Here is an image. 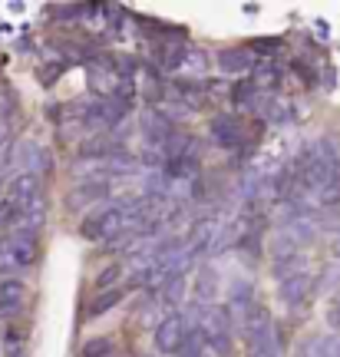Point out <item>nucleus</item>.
Instances as JSON below:
<instances>
[{"instance_id":"10","label":"nucleus","mask_w":340,"mask_h":357,"mask_svg":"<svg viewBox=\"0 0 340 357\" xmlns=\"http://www.w3.org/2000/svg\"><path fill=\"white\" fill-rule=\"evenodd\" d=\"M218 70H222V73H252L254 70V53L245 50V47L218 50Z\"/></svg>"},{"instance_id":"27","label":"nucleus","mask_w":340,"mask_h":357,"mask_svg":"<svg viewBox=\"0 0 340 357\" xmlns=\"http://www.w3.org/2000/svg\"><path fill=\"white\" fill-rule=\"evenodd\" d=\"M265 113H268V119H275V123H284V119H288V116H291V109H288V106H281V102H271V109H265Z\"/></svg>"},{"instance_id":"17","label":"nucleus","mask_w":340,"mask_h":357,"mask_svg":"<svg viewBox=\"0 0 340 357\" xmlns=\"http://www.w3.org/2000/svg\"><path fill=\"white\" fill-rule=\"evenodd\" d=\"M123 298H126V291H123V288H109V291H100L96 298H93V301H89L86 314H89V318H102V314H106V311H113V307L119 305Z\"/></svg>"},{"instance_id":"25","label":"nucleus","mask_w":340,"mask_h":357,"mask_svg":"<svg viewBox=\"0 0 340 357\" xmlns=\"http://www.w3.org/2000/svg\"><path fill=\"white\" fill-rule=\"evenodd\" d=\"M277 79H281V70H275V66H261V70H254V89H268L275 86Z\"/></svg>"},{"instance_id":"4","label":"nucleus","mask_w":340,"mask_h":357,"mask_svg":"<svg viewBox=\"0 0 340 357\" xmlns=\"http://www.w3.org/2000/svg\"><path fill=\"white\" fill-rule=\"evenodd\" d=\"M248 357H281V334L275 321L248 331Z\"/></svg>"},{"instance_id":"16","label":"nucleus","mask_w":340,"mask_h":357,"mask_svg":"<svg viewBox=\"0 0 340 357\" xmlns=\"http://www.w3.org/2000/svg\"><path fill=\"white\" fill-rule=\"evenodd\" d=\"M20 301H24V281H17V278L0 281V314H10V311H17V307H20Z\"/></svg>"},{"instance_id":"6","label":"nucleus","mask_w":340,"mask_h":357,"mask_svg":"<svg viewBox=\"0 0 340 357\" xmlns=\"http://www.w3.org/2000/svg\"><path fill=\"white\" fill-rule=\"evenodd\" d=\"M317 229H320V222H317L314 215H307V212H298V215L288 218V225L281 229V235L288 238L294 248H301V245L314 242L317 238Z\"/></svg>"},{"instance_id":"22","label":"nucleus","mask_w":340,"mask_h":357,"mask_svg":"<svg viewBox=\"0 0 340 357\" xmlns=\"http://www.w3.org/2000/svg\"><path fill=\"white\" fill-rule=\"evenodd\" d=\"M119 278H123V265H106L100 275H96L93 284H96V291H109V288H116Z\"/></svg>"},{"instance_id":"9","label":"nucleus","mask_w":340,"mask_h":357,"mask_svg":"<svg viewBox=\"0 0 340 357\" xmlns=\"http://www.w3.org/2000/svg\"><path fill=\"white\" fill-rule=\"evenodd\" d=\"M218 222L215 218H205V222H199V225H192V235L189 242H185V248H189L192 255H208L215 248V238H218Z\"/></svg>"},{"instance_id":"28","label":"nucleus","mask_w":340,"mask_h":357,"mask_svg":"<svg viewBox=\"0 0 340 357\" xmlns=\"http://www.w3.org/2000/svg\"><path fill=\"white\" fill-rule=\"evenodd\" d=\"M56 79H60V66H56V63H53V66H43V70H40V83H43V86H53Z\"/></svg>"},{"instance_id":"32","label":"nucleus","mask_w":340,"mask_h":357,"mask_svg":"<svg viewBox=\"0 0 340 357\" xmlns=\"http://www.w3.org/2000/svg\"><path fill=\"white\" fill-rule=\"evenodd\" d=\"M330 357H340V337L334 341V351H330Z\"/></svg>"},{"instance_id":"29","label":"nucleus","mask_w":340,"mask_h":357,"mask_svg":"<svg viewBox=\"0 0 340 357\" xmlns=\"http://www.w3.org/2000/svg\"><path fill=\"white\" fill-rule=\"evenodd\" d=\"M340 281V268H327V271H324V281H320V291H327L330 284H337Z\"/></svg>"},{"instance_id":"11","label":"nucleus","mask_w":340,"mask_h":357,"mask_svg":"<svg viewBox=\"0 0 340 357\" xmlns=\"http://www.w3.org/2000/svg\"><path fill=\"white\" fill-rule=\"evenodd\" d=\"M212 136L225 149H238L241 142H245V132H241V123L235 116H215L212 119Z\"/></svg>"},{"instance_id":"2","label":"nucleus","mask_w":340,"mask_h":357,"mask_svg":"<svg viewBox=\"0 0 340 357\" xmlns=\"http://www.w3.org/2000/svg\"><path fill=\"white\" fill-rule=\"evenodd\" d=\"M119 231H123L119 208H102V212H96V215H89L83 222V238H89V242H113Z\"/></svg>"},{"instance_id":"8","label":"nucleus","mask_w":340,"mask_h":357,"mask_svg":"<svg viewBox=\"0 0 340 357\" xmlns=\"http://www.w3.org/2000/svg\"><path fill=\"white\" fill-rule=\"evenodd\" d=\"M307 291H311V275L307 271H291V275H284L277 281V298L284 305H301L307 298Z\"/></svg>"},{"instance_id":"14","label":"nucleus","mask_w":340,"mask_h":357,"mask_svg":"<svg viewBox=\"0 0 340 357\" xmlns=\"http://www.w3.org/2000/svg\"><path fill=\"white\" fill-rule=\"evenodd\" d=\"M30 199H40V178L30 172H17L10 178V202L26 205Z\"/></svg>"},{"instance_id":"13","label":"nucleus","mask_w":340,"mask_h":357,"mask_svg":"<svg viewBox=\"0 0 340 357\" xmlns=\"http://www.w3.org/2000/svg\"><path fill=\"white\" fill-rule=\"evenodd\" d=\"M109 195V185L106 182H83L79 189H73L66 195V208H83V205H93V202H102Z\"/></svg>"},{"instance_id":"18","label":"nucleus","mask_w":340,"mask_h":357,"mask_svg":"<svg viewBox=\"0 0 340 357\" xmlns=\"http://www.w3.org/2000/svg\"><path fill=\"white\" fill-rule=\"evenodd\" d=\"M228 305L238 307V311H248L254 305V284L252 281H231L228 284ZM228 307V311H231Z\"/></svg>"},{"instance_id":"12","label":"nucleus","mask_w":340,"mask_h":357,"mask_svg":"<svg viewBox=\"0 0 340 357\" xmlns=\"http://www.w3.org/2000/svg\"><path fill=\"white\" fill-rule=\"evenodd\" d=\"M142 132H146V139H149L155 149H162L165 139L172 136V123H169L165 116H159V109H146V116H142Z\"/></svg>"},{"instance_id":"15","label":"nucleus","mask_w":340,"mask_h":357,"mask_svg":"<svg viewBox=\"0 0 340 357\" xmlns=\"http://www.w3.org/2000/svg\"><path fill=\"white\" fill-rule=\"evenodd\" d=\"M195 298L202 301V305H212L215 298H218V275H215V268H199V275H195Z\"/></svg>"},{"instance_id":"26","label":"nucleus","mask_w":340,"mask_h":357,"mask_svg":"<svg viewBox=\"0 0 340 357\" xmlns=\"http://www.w3.org/2000/svg\"><path fill=\"white\" fill-rule=\"evenodd\" d=\"M254 50H258V53H277V50H281V37L254 40Z\"/></svg>"},{"instance_id":"3","label":"nucleus","mask_w":340,"mask_h":357,"mask_svg":"<svg viewBox=\"0 0 340 357\" xmlns=\"http://www.w3.org/2000/svg\"><path fill=\"white\" fill-rule=\"evenodd\" d=\"M13 166H20V172H30V176H47L53 169V159H50V149L47 146H37V142H24L17 146L13 153Z\"/></svg>"},{"instance_id":"1","label":"nucleus","mask_w":340,"mask_h":357,"mask_svg":"<svg viewBox=\"0 0 340 357\" xmlns=\"http://www.w3.org/2000/svg\"><path fill=\"white\" fill-rule=\"evenodd\" d=\"M199 334L215 354H228L231 351V311L218 305L199 307Z\"/></svg>"},{"instance_id":"7","label":"nucleus","mask_w":340,"mask_h":357,"mask_svg":"<svg viewBox=\"0 0 340 357\" xmlns=\"http://www.w3.org/2000/svg\"><path fill=\"white\" fill-rule=\"evenodd\" d=\"M0 252L10 258L13 265L30 268L33 261H37V235H24V231H17V235H13V238L3 245Z\"/></svg>"},{"instance_id":"21","label":"nucleus","mask_w":340,"mask_h":357,"mask_svg":"<svg viewBox=\"0 0 340 357\" xmlns=\"http://www.w3.org/2000/svg\"><path fill=\"white\" fill-rule=\"evenodd\" d=\"M83 357H116L113 337H93L83 344Z\"/></svg>"},{"instance_id":"20","label":"nucleus","mask_w":340,"mask_h":357,"mask_svg":"<svg viewBox=\"0 0 340 357\" xmlns=\"http://www.w3.org/2000/svg\"><path fill=\"white\" fill-rule=\"evenodd\" d=\"M185 298V275H165L162 278V301L165 305H178Z\"/></svg>"},{"instance_id":"30","label":"nucleus","mask_w":340,"mask_h":357,"mask_svg":"<svg viewBox=\"0 0 340 357\" xmlns=\"http://www.w3.org/2000/svg\"><path fill=\"white\" fill-rule=\"evenodd\" d=\"M327 321H330V324H334V328H337V324H340V301H337V305H334V307H330V311H327Z\"/></svg>"},{"instance_id":"23","label":"nucleus","mask_w":340,"mask_h":357,"mask_svg":"<svg viewBox=\"0 0 340 357\" xmlns=\"http://www.w3.org/2000/svg\"><path fill=\"white\" fill-rule=\"evenodd\" d=\"M205 351V341H202V334L199 331H189L185 334V341H182V347H178V354L182 357H202Z\"/></svg>"},{"instance_id":"33","label":"nucleus","mask_w":340,"mask_h":357,"mask_svg":"<svg viewBox=\"0 0 340 357\" xmlns=\"http://www.w3.org/2000/svg\"><path fill=\"white\" fill-rule=\"evenodd\" d=\"M3 205H7V202H3V199H0V218H3Z\"/></svg>"},{"instance_id":"24","label":"nucleus","mask_w":340,"mask_h":357,"mask_svg":"<svg viewBox=\"0 0 340 357\" xmlns=\"http://www.w3.org/2000/svg\"><path fill=\"white\" fill-rule=\"evenodd\" d=\"M182 66H185V70H192V73H205V66H208V56H205L202 50L189 47V50H185V56H182Z\"/></svg>"},{"instance_id":"31","label":"nucleus","mask_w":340,"mask_h":357,"mask_svg":"<svg viewBox=\"0 0 340 357\" xmlns=\"http://www.w3.org/2000/svg\"><path fill=\"white\" fill-rule=\"evenodd\" d=\"M334 255L340 258V229H337V235H334Z\"/></svg>"},{"instance_id":"19","label":"nucleus","mask_w":340,"mask_h":357,"mask_svg":"<svg viewBox=\"0 0 340 357\" xmlns=\"http://www.w3.org/2000/svg\"><path fill=\"white\" fill-rule=\"evenodd\" d=\"M317 199H320V205H337L340 202V166L330 169V176L324 178V185L317 189Z\"/></svg>"},{"instance_id":"5","label":"nucleus","mask_w":340,"mask_h":357,"mask_svg":"<svg viewBox=\"0 0 340 357\" xmlns=\"http://www.w3.org/2000/svg\"><path fill=\"white\" fill-rule=\"evenodd\" d=\"M185 334H189V324L182 314H169V318L155 328V347L162 351V354H178V347L185 341Z\"/></svg>"}]
</instances>
